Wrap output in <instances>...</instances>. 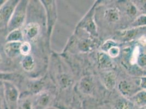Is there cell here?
Returning a JSON list of instances; mask_svg holds the SVG:
<instances>
[{"instance_id":"6da1fadb","label":"cell","mask_w":146,"mask_h":109,"mask_svg":"<svg viewBox=\"0 0 146 109\" xmlns=\"http://www.w3.org/2000/svg\"><path fill=\"white\" fill-rule=\"evenodd\" d=\"M26 6L24 2H20L16 6L8 24L9 32L19 29L24 21Z\"/></svg>"},{"instance_id":"7a4b0ae2","label":"cell","mask_w":146,"mask_h":109,"mask_svg":"<svg viewBox=\"0 0 146 109\" xmlns=\"http://www.w3.org/2000/svg\"><path fill=\"white\" fill-rule=\"evenodd\" d=\"M11 2H7L0 8V24H8L15 7L14 1Z\"/></svg>"},{"instance_id":"3957f363","label":"cell","mask_w":146,"mask_h":109,"mask_svg":"<svg viewBox=\"0 0 146 109\" xmlns=\"http://www.w3.org/2000/svg\"><path fill=\"white\" fill-rule=\"evenodd\" d=\"M21 43L20 42H7L5 46V51L7 56L11 58L18 56L20 53V48Z\"/></svg>"},{"instance_id":"277c9868","label":"cell","mask_w":146,"mask_h":109,"mask_svg":"<svg viewBox=\"0 0 146 109\" xmlns=\"http://www.w3.org/2000/svg\"><path fill=\"white\" fill-rule=\"evenodd\" d=\"M39 26L36 24L31 23L28 25L25 29L26 36L29 39H34L38 33Z\"/></svg>"},{"instance_id":"5b68a950","label":"cell","mask_w":146,"mask_h":109,"mask_svg":"<svg viewBox=\"0 0 146 109\" xmlns=\"http://www.w3.org/2000/svg\"><path fill=\"white\" fill-rule=\"evenodd\" d=\"M23 39V33L19 29L12 31L9 32L6 38L7 42H20Z\"/></svg>"},{"instance_id":"8992f818","label":"cell","mask_w":146,"mask_h":109,"mask_svg":"<svg viewBox=\"0 0 146 109\" xmlns=\"http://www.w3.org/2000/svg\"><path fill=\"white\" fill-rule=\"evenodd\" d=\"M23 68L26 71H30L34 67V62L30 56H26L22 62Z\"/></svg>"},{"instance_id":"52a82bcc","label":"cell","mask_w":146,"mask_h":109,"mask_svg":"<svg viewBox=\"0 0 146 109\" xmlns=\"http://www.w3.org/2000/svg\"><path fill=\"white\" fill-rule=\"evenodd\" d=\"M7 95L9 100L12 102H14L18 99V92L14 87H10L7 91Z\"/></svg>"},{"instance_id":"ba28073f","label":"cell","mask_w":146,"mask_h":109,"mask_svg":"<svg viewBox=\"0 0 146 109\" xmlns=\"http://www.w3.org/2000/svg\"><path fill=\"white\" fill-rule=\"evenodd\" d=\"M31 50L30 44L28 42H24L21 43L20 48V52L22 54L25 56H27L30 53Z\"/></svg>"},{"instance_id":"9c48e42d","label":"cell","mask_w":146,"mask_h":109,"mask_svg":"<svg viewBox=\"0 0 146 109\" xmlns=\"http://www.w3.org/2000/svg\"><path fill=\"white\" fill-rule=\"evenodd\" d=\"M139 54V47H137V48L135 49L134 53H133V56H132L131 62L133 63V64L135 63V62L137 61V58L138 57Z\"/></svg>"},{"instance_id":"30bf717a","label":"cell","mask_w":146,"mask_h":109,"mask_svg":"<svg viewBox=\"0 0 146 109\" xmlns=\"http://www.w3.org/2000/svg\"><path fill=\"white\" fill-rule=\"evenodd\" d=\"M9 76L12 77L11 76L10 74L0 73V79H7V78H8Z\"/></svg>"},{"instance_id":"8fae6325","label":"cell","mask_w":146,"mask_h":109,"mask_svg":"<svg viewBox=\"0 0 146 109\" xmlns=\"http://www.w3.org/2000/svg\"><path fill=\"white\" fill-rule=\"evenodd\" d=\"M1 61H2V57H1V56L0 55V63L1 62Z\"/></svg>"}]
</instances>
